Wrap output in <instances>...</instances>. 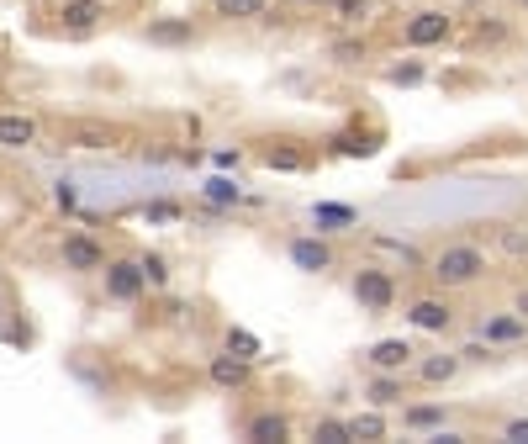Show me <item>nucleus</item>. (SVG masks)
Segmentation results:
<instances>
[{
	"label": "nucleus",
	"instance_id": "a878e982",
	"mask_svg": "<svg viewBox=\"0 0 528 444\" xmlns=\"http://www.w3.org/2000/svg\"><path fill=\"white\" fill-rule=\"evenodd\" d=\"M138 265H143V281H148V286H164V281H169V259H164V254H143Z\"/></svg>",
	"mask_w": 528,
	"mask_h": 444
},
{
	"label": "nucleus",
	"instance_id": "c85d7f7f",
	"mask_svg": "<svg viewBox=\"0 0 528 444\" xmlns=\"http://www.w3.org/2000/svg\"><path fill=\"white\" fill-rule=\"evenodd\" d=\"M365 53H370V48H365V37H360V43H354V37L333 43V59H338V64H365Z\"/></svg>",
	"mask_w": 528,
	"mask_h": 444
},
{
	"label": "nucleus",
	"instance_id": "1a4fd4ad",
	"mask_svg": "<svg viewBox=\"0 0 528 444\" xmlns=\"http://www.w3.org/2000/svg\"><path fill=\"white\" fill-rule=\"evenodd\" d=\"M206 376H212V386H222V392H243V386H249V376H254V360H243V355H217L212 360V370H206Z\"/></svg>",
	"mask_w": 528,
	"mask_h": 444
},
{
	"label": "nucleus",
	"instance_id": "20e7f679",
	"mask_svg": "<svg viewBox=\"0 0 528 444\" xmlns=\"http://www.w3.org/2000/svg\"><path fill=\"white\" fill-rule=\"evenodd\" d=\"M101 275H106V296H111V302H138V296L148 291L138 259H106Z\"/></svg>",
	"mask_w": 528,
	"mask_h": 444
},
{
	"label": "nucleus",
	"instance_id": "b1692460",
	"mask_svg": "<svg viewBox=\"0 0 528 444\" xmlns=\"http://www.w3.org/2000/svg\"><path fill=\"white\" fill-rule=\"evenodd\" d=\"M228 349H233V355H243V360H264L259 333H249V328H228Z\"/></svg>",
	"mask_w": 528,
	"mask_h": 444
},
{
	"label": "nucleus",
	"instance_id": "4be33fe9",
	"mask_svg": "<svg viewBox=\"0 0 528 444\" xmlns=\"http://www.w3.org/2000/svg\"><path fill=\"white\" fill-rule=\"evenodd\" d=\"M312 439H317V444H354L349 418H317V423H312Z\"/></svg>",
	"mask_w": 528,
	"mask_h": 444
},
{
	"label": "nucleus",
	"instance_id": "9d476101",
	"mask_svg": "<svg viewBox=\"0 0 528 444\" xmlns=\"http://www.w3.org/2000/svg\"><path fill=\"white\" fill-rule=\"evenodd\" d=\"M143 37L159 48H185V43H196V27H191V16H159V22L143 27Z\"/></svg>",
	"mask_w": 528,
	"mask_h": 444
},
{
	"label": "nucleus",
	"instance_id": "f3484780",
	"mask_svg": "<svg viewBox=\"0 0 528 444\" xmlns=\"http://www.w3.org/2000/svg\"><path fill=\"white\" fill-rule=\"evenodd\" d=\"M312 222H317V233H338V228H354V222H360V212L344 207V201H317Z\"/></svg>",
	"mask_w": 528,
	"mask_h": 444
},
{
	"label": "nucleus",
	"instance_id": "aec40b11",
	"mask_svg": "<svg viewBox=\"0 0 528 444\" xmlns=\"http://www.w3.org/2000/svg\"><path fill=\"white\" fill-rule=\"evenodd\" d=\"M264 11H270V0H212V16L222 22H259Z\"/></svg>",
	"mask_w": 528,
	"mask_h": 444
},
{
	"label": "nucleus",
	"instance_id": "0eeeda50",
	"mask_svg": "<svg viewBox=\"0 0 528 444\" xmlns=\"http://www.w3.org/2000/svg\"><path fill=\"white\" fill-rule=\"evenodd\" d=\"M365 365L370 370H407L418 365V349H412V339H375L370 349H365Z\"/></svg>",
	"mask_w": 528,
	"mask_h": 444
},
{
	"label": "nucleus",
	"instance_id": "c756f323",
	"mask_svg": "<svg viewBox=\"0 0 528 444\" xmlns=\"http://www.w3.org/2000/svg\"><path fill=\"white\" fill-rule=\"evenodd\" d=\"M264 164L270 170H301V154L296 148H264Z\"/></svg>",
	"mask_w": 528,
	"mask_h": 444
},
{
	"label": "nucleus",
	"instance_id": "bb28decb",
	"mask_svg": "<svg viewBox=\"0 0 528 444\" xmlns=\"http://www.w3.org/2000/svg\"><path fill=\"white\" fill-rule=\"evenodd\" d=\"M333 11H338V22L360 27V22H365V16H370V0H333Z\"/></svg>",
	"mask_w": 528,
	"mask_h": 444
},
{
	"label": "nucleus",
	"instance_id": "f03ea898",
	"mask_svg": "<svg viewBox=\"0 0 528 444\" xmlns=\"http://www.w3.org/2000/svg\"><path fill=\"white\" fill-rule=\"evenodd\" d=\"M354 302H360V312H370V318H381V312L396 307V275L381 270V265H365V270H354Z\"/></svg>",
	"mask_w": 528,
	"mask_h": 444
},
{
	"label": "nucleus",
	"instance_id": "ddd939ff",
	"mask_svg": "<svg viewBox=\"0 0 528 444\" xmlns=\"http://www.w3.org/2000/svg\"><path fill=\"white\" fill-rule=\"evenodd\" d=\"M460 349H449V355H423L418 360V381H428V386H449V381H455L460 376Z\"/></svg>",
	"mask_w": 528,
	"mask_h": 444
},
{
	"label": "nucleus",
	"instance_id": "9b49d317",
	"mask_svg": "<svg viewBox=\"0 0 528 444\" xmlns=\"http://www.w3.org/2000/svg\"><path fill=\"white\" fill-rule=\"evenodd\" d=\"M64 270H106V249L85 233H69L64 238Z\"/></svg>",
	"mask_w": 528,
	"mask_h": 444
},
{
	"label": "nucleus",
	"instance_id": "4468645a",
	"mask_svg": "<svg viewBox=\"0 0 528 444\" xmlns=\"http://www.w3.org/2000/svg\"><path fill=\"white\" fill-rule=\"evenodd\" d=\"M243 434H249L254 444H286L291 439V418L286 413H254Z\"/></svg>",
	"mask_w": 528,
	"mask_h": 444
},
{
	"label": "nucleus",
	"instance_id": "473e14b6",
	"mask_svg": "<svg viewBox=\"0 0 528 444\" xmlns=\"http://www.w3.org/2000/svg\"><path fill=\"white\" fill-rule=\"evenodd\" d=\"M507 439H513V444H528V418H513V423H507V429H502Z\"/></svg>",
	"mask_w": 528,
	"mask_h": 444
},
{
	"label": "nucleus",
	"instance_id": "412c9836",
	"mask_svg": "<svg viewBox=\"0 0 528 444\" xmlns=\"http://www.w3.org/2000/svg\"><path fill=\"white\" fill-rule=\"evenodd\" d=\"M349 434L360 439V444L386 439V418H381V407H370V413H354V418H349Z\"/></svg>",
	"mask_w": 528,
	"mask_h": 444
},
{
	"label": "nucleus",
	"instance_id": "f8f14e48",
	"mask_svg": "<svg viewBox=\"0 0 528 444\" xmlns=\"http://www.w3.org/2000/svg\"><path fill=\"white\" fill-rule=\"evenodd\" d=\"M64 27L74 37H85V32H96L101 27V16H106V0H64Z\"/></svg>",
	"mask_w": 528,
	"mask_h": 444
},
{
	"label": "nucleus",
	"instance_id": "72a5a7b5",
	"mask_svg": "<svg viewBox=\"0 0 528 444\" xmlns=\"http://www.w3.org/2000/svg\"><path fill=\"white\" fill-rule=\"evenodd\" d=\"M513 312H518V318H528V286H518V296H513Z\"/></svg>",
	"mask_w": 528,
	"mask_h": 444
},
{
	"label": "nucleus",
	"instance_id": "cd10ccee",
	"mask_svg": "<svg viewBox=\"0 0 528 444\" xmlns=\"http://www.w3.org/2000/svg\"><path fill=\"white\" fill-rule=\"evenodd\" d=\"M138 217H143V222H180L185 212L175 207V201H148V207H143Z\"/></svg>",
	"mask_w": 528,
	"mask_h": 444
},
{
	"label": "nucleus",
	"instance_id": "7c9ffc66",
	"mask_svg": "<svg viewBox=\"0 0 528 444\" xmlns=\"http://www.w3.org/2000/svg\"><path fill=\"white\" fill-rule=\"evenodd\" d=\"M460 360H465V365H486V360H492V344H486V339H470V344H460Z\"/></svg>",
	"mask_w": 528,
	"mask_h": 444
},
{
	"label": "nucleus",
	"instance_id": "f704fd0d",
	"mask_svg": "<svg viewBox=\"0 0 528 444\" xmlns=\"http://www.w3.org/2000/svg\"><path fill=\"white\" fill-rule=\"evenodd\" d=\"M312 6H333V0H312Z\"/></svg>",
	"mask_w": 528,
	"mask_h": 444
},
{
	"label": "nucleus",
	"instance_id": "a211bd4d",
	"mask_svg": "<svg viewBox=\"0 0 528 444\" xmlns=\"http://www.w3.org/2000/svg\"><path fill=\"white\" fill-rule=\"evenodd\" d=\"M523 333H528V318H518V312H513V318H486L481 323V339L486 344H518Z\"/></svg>",
	"mask_w": 528,
	"mask_h": 444
},
{
	"label": "nucleus",
	"instance_id": "5701e85b",
	"mask_svg": "<svg viewBox=\"0 0 528 444\" xmlns=\"http://www.w3.org/2000/svg\"><path fill=\"white\" fill-rule=\"evenodd\" d=\"M201 191H206V201H217V207H238V201H243L238 180H228V175H212V180L201 185Z\"/></svg>",
	"mask_w": 528,
	"mask_h": 444
},
{
	"label": "nucleus",
	"instance_id": "39448f33",
	"mask_svg": "<svg viewBox=\"0 0 528 444\" xmlns=\"http://www.w3.org/2000/svg\"><path fill=\"white\" fill-rule=\"evenodd\" d=\"M286 254H291V265L301 270V275H328L333 270V244L328 238H317V233H307V238H291L286 244Z\"/></svg>",
	"mask_w": 528,
	"mask_h": 444
},
{
	"label": "nucleus",
	"instance_id": "7ed1b4c3",
	"mask_svg": "<svg viewBox=\"0 0 528 444\" xmlns=\"http://www.w3.org/2000/svg\"><path fill=\"white\" fill-rule=\"evenodd\" d=\"M449 32H455V16L444 6H423L402 22V43L407 48H439V43H449Z\"/></svg>",
	"mask_w": 528,
	"mask_h": 444
},
{
	"label": "nucleus",
	"instance_id": "dca6fc26",
	"mask_svg": "<svg viewBox=\"0 0 528 444\" xmlns=\"http://www.w3.org/2000/svg\"><path fill=\"white\" fill-rule=\"evenodd\" d=\"M37 143V122L22 117V111H6L0 117V148H32Z\"/></svg>",
	"mask_w": 528,
	"mask_h": 444
},
{
	"label": "nucleus",
	"instance_id": "6ab92c4d",
	"mask_svg": "<svg viewBox=\"0 0 528 444\" xmlns=\"http://www.w3.org/2000/svg\"><path fill=\"white\" fill-rule=\"evenodd\" d=\"M492 238H497V249L513 259V265H528V228H513V222H497L492 228Z\"/></svg>",
	"mask_w": 528,
	"mask_h": 444
},
{
	"label": "nucleus",
	"instance_id": "2f4dec72",
	"mask_svg": "<svg viewBox=\"0 0 528 444\" xmlns=\"http://www.w3.org/2000/svg\"><path fill=\"white\" fill-rule=\"evenodd\" d=\"M111 143V127H85L80 133V148H106Z\"/></svg>",
	"mask_w": 528,
	"mask_h": 444
},
{
	"label": "nucleus",
	"instance_id": "423d86ee",
	"mask_svg": "<svg viewBox=\"0 0 528 444\" xmlns=\"http://www.w3.org/2000/svg\"><path fill=\"white\" fill-rule=\"evenodd\" d=\"M407 323L418 333H439V339H444V333L455 328V307H449L444 296H418V302L407 307Z\"/></svg>",
	"mask_w": 528,
	"mask_h": 444
},
{
	"label": "nucleus",
	"instance_id": "2eb2a0df",
	"mask_svg": "<svg viewBox=\"0 0 528 444\" xmlns=\"http://www.w3.org/2000/svg\"><path fill=\"white\" fill-rule=\"evenodd\" d=\"M444 407L439 402H402V429H412V434H433V429H444Z\"/></svg>",
	"mask_w": 528,
	"mask_h": 444
},
{
	"label": "nucleus",
	"instance_id": "6e6552de",
	"mask_svg": "<svg viewBox=\"0 0 528 444\" xmlns=\"http://www.w3.org/2000/svg\"><path fill=\"white\" fill-rule=\"evenodd\" d=\"M365 397H370V407H402V397H407V381H402V370H370V381H365Z\"/></svg>",
	"mask_w": 528,
	"mask_h": 444
},
{
	"label": "nucleus",
	"instance_id": "f257e3e1",
	"mask_svg": "<svg viewBox=\"0 0 528 444\" xmlns=\"http://www.w3.org/2000/svg\"><path fill=\"white\" fill-rule=\"evenodd\" d=\"M428 275H433V286H444V291H465L486 275V249L481 244H444L428 259Z\"/></svg>",
	"mask_w": 528,
	"mask_h": 444
},
{
	"label": "nucleus",
	"instance_id": "393cba45",
	"mask_svg": "<svg viewBox=\"0 0 528 444\" xmlns=\"http://www.w3.org/2000/svg\"><path fill=\"white\" fill-rule=\"evenodd\" d=\"M423 74H428V69H423L418 59H407V64H391L386 80H391V85H423Z\"/></svg>",
	"mask_w": 528,
	"mask_h": 444
}]
</instances>
